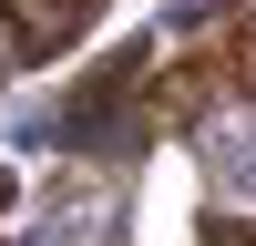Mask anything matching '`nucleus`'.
I'll use <instances>...</instances> for the list:
<instances>
[{
  "mask_svg": "<svg viewBox=\"0 0 256 246\" xmlns=\"http://www.w3.org/2000/svg\"><path fill=\"white\" fill-rule=\"evenodd\" d=\"M184 72H195L205 92L256 102V10H216V20H195V41H184Z\"/></svg>",
  "mask_w": 256,
  "mask_h": 246,
  "instance_id": "obj_1",
  "label": "nucleus"
},
{
  "mask_svg": "<svg viewBox=\"0 0 256 246\" xmlns=\"http://www.w3.org/2000/svg\"><path fill=\"white\" fill-rule=\"evenodd\" d=\"M82 31H92V0H0V41H10L20 72L31 62H62Z\"/></svg>",
  "mask_w": 256,
  "mask_h": 246,
  "instance_id": "obj_2",
  "label": "nucleus"
},
{
  "mask_svg": "<svg viewBox=\"0 0 256 246\" xmlns=\"http://www.w3.org/2000/svg\"><path fill=\"white\" fill-rule=\"evenodd\" d=\"M195 246H256V226H246V216H205V226H195Z\"/></svg>",
  "mask_w": 256,
  "mask_h": 246,
  "instance_id": "obj_4",
  "label": "nucleus"
},
{
  "mask_svg": "<svg viewBox=\"0 0 256 246\" xmlns=\"http://www.w3.org/2000/svg\"><path fill=\"white\" fill-rule=\"evenodd\" d=\"M134 82H154V52H144V41H123V52L82 82V102L62 113V144H102V134H113V113L134 102Z\"/></svg>",
  "mask_w": 256,
  "mask_h": 246,
  "instance_id": "obj_3",
  "label": "nucleus"
},
{
  "mask_svg": "<svg viewBox=\"0 0 256 246\" xmlns=\"http://www.w3.org/2000/svg\"><path fill=\"white\" fill-rule=\"evenodd\" d=\"M0 205H10V174H0Z\"/></svg>",
  "mask_w": 256,
  "mask_h": 246,
  "instance_id": "obj_5",
  "label": "nucleus"
}]
</instances>
